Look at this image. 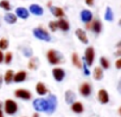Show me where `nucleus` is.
Instances as JSON below:
<instances>
[{"instance_id": "obj_1", "label": "nucleus", "mask_w": 121, "mask_h": 117, "mask_svg": "<svg viewBox=\"0 0 121 117\" xmlns=\"http://www.w3.org/2000/svg\"><path fill=\"white\" fill-rule=\"evenodd\" d=\"M46 57H48L49 63L52 64V65H57V64H59L60 62L63 61V54L60 53L59 51H56V50H50V51H48Z\"/></svg>"}, {"instance_id": "obj_2", "label": "nucleus", "mask_w": 121, "mask_h": 117, "mask_svg": "<svg viewBox=\"0 0 121 117\" xmlns=\"http://www.w3.org/2000/svg\"><path fill=\"white\" fill-rule=\"evenodd\" d=\"M32 106H33V109L37 112H46V110H48V102H46L45 98H37V99L33 101Z\"/></svg>"}, {"instance_id": "obj_3", "label": "nucleus", "mask_w": 121, "mask_h": 117, "mask_svg": "<svg viewBox=\"0 0 121 117\" xmlns=\"http://www.w3.org/2000/svg\"><path fill=\"white\" fill-rule=\"evenodd\" d=\"M4 110L7 115H14L17 111H18V104L13 101V99H6L5 103H4Z\"/></svg>"}, {"instance_id": "obj_4", "label": "nucleus", "mask_w": 121, "mask_h": 117, "mask_svg": "<svg viewBox=\"0 0 121 117\" xmlns=\"http://www.w3.org/2000/svg\"><path fill=\"white\" fill-rule=\"evenodd\" d=\"M32 32H33V36L39 40H44V41H50L51 40V37H50L49 32H46L42 27H36V28H33Z\"/></svg>"}, {"instance_id": "obj_5", "label": "nucleus", "mask_w": 121, "mask_h": 117, "mask_svg": "<svg viewBox=\"0 0 121 117\" xmlns=\"http://www.w3.org/2000/svg\"><path fill=\"white\" fill-rule=\"evenodd\" d=\"M46 102H48V110H46V113L51 115L55 112L56 108H57V97L55 95H49L46 97Z\"/></svg>"}, {"instance_id": "obj_6", "label": "nucleus", "mask_w": 121, "mask_h": 117, "mask_svg": "<svg viewBox=\"0 0 121 117\" xmlns=\"http://www.w3.org/2000/svg\"><path fill=\"white\" fill-rule=\"evenodd\" d=\"M94 59H95V51H94V47L89 46L87 47L86 52H84V62H86V65L87 66H91L93 63H94Z\"/></svg>"}, {"instance_id": "obj_7", "label": "nucleus", "mask_w": 121, "mask_h": 117, "mask_svg": "<svg viewBox=\"0 0 121 117\" xmlns=\"http://www.w3.org/2000/svg\"><path fill=\"white\" fill-rule=\"evenodd\" d=\"M14 96L17 98H20V99H24V101H29L32 98V93L29 91V90H25V89H18L14 91Z\"/></svg>"}, {"instance_id": "obj_8", "label": "nucleus", "mask_w": 121, "mask_h": 117, "mask_svg": "<svg viewBox=\"0 0 121 117\" xmlns=\"http://www.w3.org/2000/svg\"><path fill=\"white\" fill-rule=\"evenodd\" d=\"M52 76H53V79L56 82H62L65 77V72L60 68H53L52 69Z\"/></svg>"}, {"instance_id": "obj_9", "label": "nucleus", "mask_w": 121, "mask_h": 117, "mask_svg": "<svg viewBox=\"0 0 121 117\" xmlns=\"http://www.w3.org/2000/svg\"><path fill=\"white\" fill-rule=\"evenodd\" d=\"M97 99H99V102L101 104H107L109 102V95H108V92L104 89L99 90V92H97Z\"/></svg>"}, {"instance_id": "obj_10", "label": "nucleus", "mask_w": 121, "mask_h": 117, "mask_svg": "<svg viewBox=\"0 0 121 117\" xmlns=\"http://www.w3.org/2000/svg\"><path fill=\"white\" fill-rule=\"evenodd\" d=\"M80 93L83 96V97H88V96H90V93H91V85L89 84V83H82L81 84V86H80Z\"/></svg>"}, {"instance_id": "obj_11", "label": "nucleus", "mask_w": 121, "mask_h": 117, "mask_svg": "<svg viewBox=\"0 0 121 117\" xmlns=\"http://www.w3.org/2000/svg\"><path fill=\"white\" fill-rule=\"evenodd\" d=\"M81 20L86 24H88L89 21L93 20V13L89 10H82L81 11Z\"/></svg>"}, {"instance_id": "obj_12", "label": "nucleus", "mask_w": 121, "mask_h": 117, "mask_svg": "<svg viewBox=\"0 0 121 117\" xmlns=\"http://www.w3.org/2000/svg\"><path fill=\"white\" fill-rule=\"evenodd\" d=\"M29 10H30V12H31L32 14H35V16H42V14L44 13V8H43L40 5H37V4H32Z\"/></svg>"}, {"instance_id": "obj_13", "label": "nucleus", "mask_w": 121, "mask_h": 117, "mask_svg": "<svg viewBox=\"0 0 121 117\" xmlns=\"http://www.w3.org/2000/svg\"><path fill=\"white\" fill-rule=\"evenodd\" d=\"M88 28H91L96 34H99V33L102 31V24H101V21H100L99 19H94L93 24H91L90 26L88 25Z\"/></svg>"}, {"instance_id": "obj_14", "label": "nucleus", "mask_w": 121, "mask_h": 117, "mask_svg": "<svg viewBox=\"0 0 121 117\" xmlns=\"http://www.w3.org/2000/svg\"><path fill=\"white\" fill-rule=\"evenodd\" d=\"M29 14H30V12L25 7H18L16 10V16L18 18H20V19H27L29 18Z\"/></svg>"}, {"instance_id": "obj_15", "label": "nucleus", "mask_w": 121, "mask_h": 117, "mask_svg": "<svg viewBox=\"0 0 121 117\" xmlns=\"http://www.w3.org/2000/svg\"><path fill=\"white\" fill-rule=\"evenodd\" d=\"M26 77H27V73H26L25 71H18V72L14 73V76H13V82H16V83L25 82Z\"/></svg>"}, {"instance_id": "obj_16", "label": "nucleus", "mask_w": 121, "mask_h": 117, "mask_svg": "<svg viewBox=\"0 0 121 117\" xmlns=\"http://www.w3.org/2000/svg\"><path fill=\"white\" fill-rule=\"evenodd\" d=\"M64 98H65V102L68 104H73L76 99V93L71 90H67L65 93H64Z\"/></svg>"}, {"instance_id": "obj_17", "label": "nucleus", "mask_w": 121, "mask_h": 117, "mask_svg": "<svg viewBox=\"0 0 121 117\" xmlns=\"http://www.w3.org/2000/svg\"><path fill=\"white\" fill-rule=\"evenodd\" d=\"M76 37L80 39V41H82L83 44H88V37L86 34V32L82 28H77L76 30Z\"/></svg>"}, {"instance_id": "obj_18", "label": "nucleus", "mask_w": 121, "mask_h": 117, "mask_svg": "<svg viewBox=\"0 0 121 117\" xmlns=\"http://www.w3.org/2000/svg\"><path fill=\"white\" fill-rule=\"evenodd\" d=\"M71 110L75 112V113H82L84 111V106L81 102H74L71 104Z\"/></svg>"}, {"instance_id": "obj_19", "label": "nucleus", "mask_w": 121, "mask_h": 117, "mask_svg": "<svg viewBox=\"0 0 121 117\" xmlns=\"http://www.w3.org/2000/svg\"><path fill=\"white\" fill-rule=\"evenodd\" d=\"M36 91H37V93L40 95V96H44V95L48 93V89H46L45 84L42 83V82H38V83H37V85H36Z\"/></svg>"}, {"instance_id": "obj_20", "label": "nucleus", "mask_w": 121, "mask_h": 117, "mask_svg": "<svg viewBox=\"0 0 121 117\" xmlns=\"http://www.w3.org/2000/svg\"><path fill=\"white\" fill-rule=\"evenodd\" d=\"M57 26H58V28H60L62 31H69V28H70L69 23H68L65 19H63V18H60V19L57 21Z\"/></svg>"}, {"instance_id": "obj_21", "label": "nucleus", "mask_w": 121, "mask_h": 117, "mask_svg": "<svg viewBox=\"0 0 121 117\" xmlns=\"http://www.w3.org/2000/svg\"><path fill=\"white\" fill-rule=\"evenodd\" d=\"M50 10H51V13H52L56 18H62V17H64V11H63V8L53 6V7H51Z\"/></svg>"}, {"instance_id": "obj_22", "label": "nucleus", "mask_w": 121, "mask_h": 117, "mask_svg": "<svg viewBox=\"0 0 121 117\" xmlns=\"http://www.w3.org/2000/svg\"><path fill=\"white\" fill-rule=\"evenodd\" d=\"M93 77H94L95 81H101L103 78V70H102V68H99V66L95 68L94 72H93Z\"/></svg>"}, {"instance_id": "obj_23", "label": "nucleus", "mask_w": 121, "mask_h": 117, "mask_svg": "<svg viewBox=\"0 0 121 117\" xmlns=\"http://www.w3.org/2000/svg\"><path fill=\"white\" fill-rule=\"evenodd\" d=\"M71 62H73V64L76 66V68H78V69H81L82 68V63H81V59H80V57H78V54L77 53H73L71 54Z\"/></svg>"}, {"instance_id": "obj_24", "label": "nucleus", "mask_w": 121, "mask_h": 117, "mask_svg": "<svg viewBox=\"0 0 121 117\" xmlns=\"http://www.w3.org/2000/svg\"><path fill=\"white\" fill-rule=\"evenodd\" d=\"M13 76H14V72L12 70H7L5 72V76H4V82L6 84H10L11 82H13Z\"/></svg>"}, {"instance_id": "obj_25", "label": "nucleus", "mask_w": 121, "mask_h": 117, "mask_svg": "<svg viewBox=\"0 0 121 117\" xmlns=\"http://www.w3.org/2000/svg\"><path fill=\"white\" fill-rule=\"evenodd\" d=\"M4 19L7 24H14L17 21V16L13 14V13H7V14H5Z\"/></svg>"}, {"instance_id": "obj_26", "label": "nucleus", "mask_w": 121, "mask_h": 117, "mask_svg": "<svg viewBox=\"0 0 121 117\" xmlns=\"http://www.w3.org/2000/svg\"><path fill=\"white\" fill-rule=\"evenodd\" d=\"M104 19H106L107 21H113V20H114V13H113V11H112V8H110L109 6L106 8V12H104Z\"/></svg>"}, {"instance_id": "obj_27", "label": "nucleus", "mask_w": 121, "mask_h": 117, "mask_svg": "<svg viewBox=\"0 0 121 117\" xmlns=\"http://www.w3.org/2000/svg\"><path fill=\"white\" fill-rule=\"evenodd\" d=\"M38 65H39V61L37 58H31V61L29 62V69L30 70H37L38 69Z\"/></svg>"}, {"instance_id": "obj_28", "label": "nucleus", "mask_w": 121, "mask_h": 117, "mask_svg": "<svg viewBox=\"0 0 121 117\" xmlns=\"http://www.w3.org/2000/svg\"><path fill=\"white\" fill-rule=\"evenodd\" d=\"M0 7L6 10V11H10L11 10V5L9 3V0H1V1H0Z\"/></svg>"}, {"instance_id": "obj_29", "label": "nucleus", "mask_w": 121, "mask_h": 117, "mask_svg": "<svg viewBox=\"0 0 121 117\" xmlns=\"http://www.w3.org/2000/svg\"><path fill=\"white\" fill-rule=\"evenodd\" d=\"M100 64H101V66H102L103 69H109V61L107 59V58L101 57V58H100Z\"/></svg>"}, {"instance_id": "obj_30", "label": "nucleus", "mask_w": 121, "mask_h": 117, "mask_svg": "<svg viewBox=\"0 0 121 117\" xmlns=\"http://www.w3.org/2000/svg\"><path fill=\"white\" fill-rule=\"evenodd\" d=\"M9 47V40L3 38V39H0V50H6Z\"/></svg>"}, {"instance_id": "obj_31", "label": "nucleus", "mask_w": 121, "mask_h": 117, "mask_svg": "<svg viewBox=\"0 0 121 117\" xmlns=\"http://www.w3.org/2000/svg\"><path fill=\"white\" fill-rule=\"evenodd\" d=\"M23 53L25 57H32V48L31 47H23Z\"/></svg>"}, {"instance_id": "obj_32", "label": "nucleus", "mask_w": 121, "mask_h": 117, "mask_svg": "<svg viewBox=\"0 0 121 117\" xmlns=\"http://www.w3.org/2000/svg\"><path fill=\"white\" fill-rule=\"evenodd\" d=\"M4 62L6 64H10L12 62V53L11 52H7L6 54H4Z\"/></svg>"}, {"instance_id": "obj_33", "label": "nucleus", "mask_w": 121, "mask_h": 117, "mask_svg": "<svg viewBox=\"0 0 121 117\" xmlns=\"http://www.w3.org/2000/svg\"><path fill=\"white\" fill-rule=\"evenodd\" d=\"M49 27H50V30H51L52 32H55V31L58 28V26H57V23H56V21H50V23H49Z\"/></svg>"}, {"instance_id": "obj_34", "label": "nucleus", "mask_w": 121, "mask_h": 117, "mask_svg": "<svg viewBox=\"0 0 121 117\" xmlns=\"http://www.w3.org/2000/svg\"><path fill=\"white\" fill-rule=\"evenodd\" d=\"M82 68H83V72H84V75H86V76H89V75H90V71H89L88 66L84 64V65H82Z\"/></svg>"}, {"instance_id": "obj_35", "label": "nucleus", "mask_w": 121, "mask_h": 117, "mask_svg": "<svg viewBox=\"0 0 121 117\" xmlns=\"http://www.w3.org/2000/svg\"><path fill=\"white\" fill-rule=\"evenodd\" d=\"M115 68H116V69H121V58L115 62Z\"/></svg>"}, {"instance_id": "obj_36", "label": "nucleus", "mask_w": 121, "mask_h": 117, "mask_svg": "<svg viewBox=\"0 0 121 117\" xmlns=\"http://www.w3.org/2000/svg\"><path fill=\"white\" fill-rule=\"evenodd\" d=\"M86 4L88 6H93L94 5V0H86Z\"/></svg>"}, {"instance_id": "obj_37", "label": "nucleus", "mask_w": 121, "mask_h": 117, "mask_svg": "<svg viewBox=\"0 0 121 117\" xmlns=\"http://www.w3.org/2000/svg\"><path fill=\"white\" fill-rule=\"evenodd\" d=\"M3 62H4V53L0 50V63H3Z\"/></svg>"}, {"instance_id": "obj_38", "label": "nucleus", "mask_w": 121, "mask_h": 117, "mask_svg": "<svg viewBox=\"0 0 121 117\" xmlns=\"http://www.w3.org/2000/svg\"><path fill=\"white\" fill-rule=\"evenodd\" d=\"M117 91L121 93V79H120V82H119V84H117Z\"/></svg>"}, {"instance_id": "obj_39", "label": "nucleus", "mask_w": 121, "mask_h": 117, "mask_svg": "<svg viewBox=\"0 0 121 117\" xmlns=\"http://www.w3.org/2000/svg\"><path fill=\"white\" fill-rule=\"evenodd\" d=\"M3 83H4V77L0 75V88H1V85H3Z\"/></svg>"}, {"instance_id": "obj_40", "label": "nucleus", "mask_w": 121, "mask_h": 117, "mask_svg": "<svg viewBox=\"0 0 121 117\" xmlns=\"http://www.w3.org/2000/svg\"><path fill=\"white\" fill-rule=\"evenodd\" d=\"M114 54H115L116 57H117V56H121V48H119V50H117V51H116Z\"/></svg>"}, {"instance_id": "obj_41", "label": "nucleus", "mask_w": 121, "mask_h": 117, "mask_svg": "<svg viewBox=\"0 0 121 117\" xmlns=\"http://www.w3.org/2000/svg\"><path fill=\"white\" fill-rule=\"evenodd\" d=\"M0 117H4V112L1 110H0Z\"/></svg>"}, {"instance_id": "obj_42", "label": "nucleus", "mask_w": 121, "mask_h": 117, "mask_svg": "<svg viewBox=\"0 0 121 117\" xmlns=\"http://www.w3.org/2000/svg\"><path fill=\"white\" fill-rule=\"evenodd\" d=\"M3 105H4V104H3L1 102H0V110H1V108H3Z\"/></svg>"}, {"instance_id": "obj_43", "label": "nucleus", "mask_w": 121, "mask_h": 117, "mask_svg": "<svg viewBox=\"0 0 121 117\" xmlns=\"http://www.w3.org/2000/svg\"><path fill=\"white\" fill-rule=\"evenodd\" d=\"M119 115L121 116V106H120V109H119Z\"/></svg>"}, {"instance_id": "obj_44", "label": "nucleus", "mask_w": 121, "mask_h": 117, "mask_svg": "<svg viewBox=\"0 0 121 117\" xmlns=\"http://www.w3.org/2000/svg\"><path fill=\"white\" fill-rule=\"evenodd\" d=\"M119 24H120V25H121V20H120V21H119Z\"/></svg>"}]
</instances>
